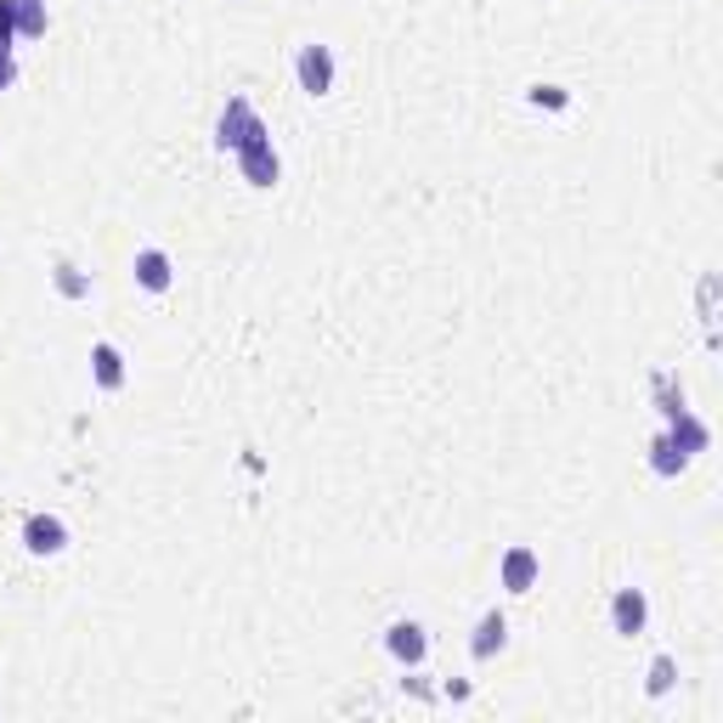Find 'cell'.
<instances>
[{
  "label": "cell",
  "mask_w": 723,
  "mask_h": 723,
  "mask_svg": "<svg viewBox=\"0 0 723 723\" xmlns=\"http://www.w3.org/2000/svg\"><path fill=\"white\" fill-rule=\"evenodd\" d=\"M238 170H244L249 187H277L283 158H277V147H272V137H266V125H254L249 137H244V147H238Z\"/></svg>",
  "instance_id": "cell-1"
},
{
  "label": "cell",
  "mask_w": 723,
  "mask_h": 723,
  "mask_svg": "<svg viewBox=\"0 0 723 723\" xmlns=\"http://www.w3.org/2000/svg\"><path fill=\"white\" fill-rule=\"evenodd\" d=\"M294 80H300L306 96H328L334 91V51L328 46H300V57H294Z\"/></svg>",
  "instance_id": "cell-2"
},
{
  "label": "cell",
  "mask_w": 723,
  "mask_h": 723,
  "mask_svg": "<svg viewBox=\"0 0 723 723\" xmlns=\"http://www.w3.org/2000/svg\"><path fill=\"white\" fill-rule=\"evenodd\" d=\"M537 577H543V560H537V548H525V543H514L498 560V582L509 588V594H532Z\"/></svg>",
  "instance_id": "cell-3"
},
{
  "label": "cell",
  "mask_w": 723,
  "mask_h": 723,
  "mask_svg": "<svg viewBox=\"0 0 723 723\" xmlns=\"http://www.w3.org/2000/svg\"><path fill=\"white\" fill-rule=\"evenodd\" d=\"M254 125H260V114L249 108V96H233V103L221 108V125H215V147H221V153H238V147H244V137H249Z\"/></svg>",
  "instance_id": "cell-4"
},
{
  "label": "cell",
  "mask_w": 723,
  "mask_h": 723,
  "mask_svg": "<svg viewBox=\"0 0 723 723\" xmlns=\"http://www.w3.org/2000/svg\"><path fill=\"white\" fill-rule=\"evenodd\" d=\"M644 621H650L644 588H616V600H611V628H616L621 639H639V633H644Z\"/></svg>",
  "instance_id": "cell-5"
},
{
  "label": "cell",
  "mask_w": 723,
  "mask_h": 723,
  "mask_svg": "<svg viewBox=\"0 0 723 723\" xmlns=\"http://www.w3.org/2000/svg\"><path fill=\"white\" fill-rule=\"evenodd\" d=\"M384 650L390 655H396V662L402 667H418L424 662V655H430V639H424V621H390V628H384Z\"/></svg>",
  "instance_id": "cell-6"
},
{
  "label": "cell",
  "mask_w": 723,
  "mask_h": 723,
  "mask_svg": "<svg viewBox=\"0 0 723 723\" xmlns=\"http://www.w3.org/2000/svg\"><path fill=\"white\" fill-rule=\"evenodd\" d=\"M23 548L28 554H62L69 548V525H62L57 514H35L23 525Z\"/></svg>",
  "instance_id": "cell-7"
},
{
  "label": "cell",
  "mask_w": 723,
  "mask_h": 723,
  "mask_svg": "<svg viewBox=\"0 0 723 723\" xmlns=\"http://www.w3.org/2000/svg\"><path fill=\"white\" fill-rule=\"evenodd\" d=\"M130 272H137V283L147 294H164L176 283V266H170V254H164V249H137V266H130Z\"/></svg>",
  "instance_id": "cell-8"
},
{
  "label": "cell",
  "mask_w": 723,
  "mask_h": 723,
  "mask_svg": "<svg viewBox=\"0 0 723 723\" xmlns=\"http://www.w3.org/2000/svg\"><path fill=\"white\" fill-rule=\"evenodd\" d=\"M503 639H509V616L503 611H486L481 621H475V639H470V655L475 662H491V655L503 650Z\"/></svg>",
  "instance_id": "cell-9"
},
{
  "label": "cell",
  "mask_w": 723,
  "mask_h": 723,
  "mask_svg": "<svg viewBox=\"0 0 723 723\" xmlns=\"http://www.w3.org/2000/svg\"><path fill=\"white\" fill-rule=\"evenodd\" d=\"M91 374H96V384H103V390H119L125 384V351L114 340H96L91 345Z\"/></svg>",
  "instance_id": "cell-10"
},
{
  "label": "cell",
  "mask_w": 723,
  "mask_h": 723,
  "mask_svg": "<svg viewBox=\"0 0 723 723\" xmlns=\"http://www.w3.org/2000/svg\"><path fill=\"white\" fill-rule=\"evenodd\" d=\"M667 436H673V441H678L689 458H696V452H707V441H712V436H707V424H701L696 413H689V407H678V413L667 418Z\"/></svg>",
  "instance_id": "cell-11"
},
{
  "label": "cell",
  "mask_w": 723,
  "mask_h": 723,
  "mask_svg": "<svg viewBox=\"0 0 723 723\" xmlns=\"http://www.w3.org/2000/svg\"><path fill=\"white\" fill-rule=\"evenodd\" d=\"M650 470H655V475H684V470H689V452H684L673 436H655V441H650Z\"/></svg>",
  "instance_id": "cell-12"
},
{
  "label": "cell",
  "mask_w": 723,
  "mask_h": 723,
  "mask_svg": "<svg viewBox=\"0 0 723 723\" xmlns=\"http://www.w3.org/2000/svg\"><path fill=\"white\" fill-rule=\"evenodd\" d=\"M46 35V0H17V40Z\"/></svg>",
  "instance_id": "cell-13"
},
{
  "label": "cell",
  "mask_w": 723,
  "mask_h": 723,
  "mask_svg": "<svg viewBox=\"0 0 723 723\" xmlns=\"http://www.w3.org/2000/svg\"><path fill=\"white\" fill-rule=\"evenodd\" d=\"M673 678H678V662H673V655H655V662H650V678H644V689H650V696H667V689H673Z\"/></svg>",
  "instance_id": "cell-14"
},
{
  "label": "cell",
  "mask_w": 723,
  "mask_h": 723,
  "mask_svg": "<svg viewBox=\"0 0 723 723\" xmlns=\"http://www.w3.org/2000/svg\"><path fill=\"white\" fill-rule=\"evenodd\" d=\"M57 288H62V294H69V300H80V294H85L91 283L80 277V266H69V260H62V266H57Z\"/></svg>",
  "instance_id": "cell-15"
},
{
  "label": "cell",
  "mask_w": 723,
  "mask_h": 723,
  "mask_svg": "<svg viewBox=\"0 0 723 723\" xmlns=\"http://www.w3.org/2000/svg\"><path fill=\"white\" fill-rule=\"evenodd\" d=\"M17 40V0H0V46Z\"/></svg>",
  "instance_id": "cell-16"
},
{
  "label": "cell",
  "mask_w": 723,
  "mask_h": 723,
  "mask_svg": "<svg viewBox=\"0 0 723 723\" xmlns=\"http://www.w3.org/2000/svg\"><path fill=\"white\" fill-rule=\"evenodd\" d=\"M12 80H17V57L12 46H0V91H12Z\"/></svg>",
  "instance_id": "cell-17"
},
{
  "label": "cell",
  "mask_w": 723,
  "mask_h": 723,
  "mask_svg": "<svg viewBox=\"0 0 723 723\" xmlns=\"http://www.w3.org/2000/svg\"><path fill=\"white\" fill-rule=\"evenodd\" d=\"M532 103H548V108H566V91H560V85H537V91H532Z\"/></svg>",
  "instance_id": "cell-18"
}]
</instances>
